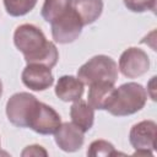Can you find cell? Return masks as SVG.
Returning <instances> with one entry per match:
<instances>
[{"label": "cell", "instance_id": "cell-21", "mask_svg": "<svg viewBox=\"0 0 157 157\" xmlns=\"http://www.w3.org/2000/svg\"><path fill=\"white\" fill-rule=\"evenodd\" d=\"M0 145H1V141H0Z\"/></svg>", "mask_w": 157, "mask_h": 157}, {"label": "cell", "instance_id": "cell-10", "mask_svg": "<svg viewBox=\"0 0 157 157\" xmlns=\"http://www.w3.org/2000/svg\"><path fill=\"white\" fill-rule=\"evenodd\" d=\"M83 134L85 132L75 124L66 121L61 123L58 130L54 132V140L58 147L64 152H76L85 142Z\"/></svg>", "mask_w": 157, "mask_h": 157}, {"label": "cell", "instance_id": "cell-1", "mask_svg": "<svg viewBox=\"0 0 157 157\" xmlns=\"http://www.w3.org/2000/svg\"><path fill=\"white\" fill-rule=\"evenodd\" d=\"M13 44L27 64H40L53 69L59 60L55 44L47 40L43 31L31 23L20 25L13 32Z\"/></svg>", "mask_w": 157, "mask_h": 157}, {"label": "cell", "instance_id": "cell-14", "mask_svg": "<svg viewBox=\"0 0 157 157\" xmlns=\"http://www.w3.org/2000/svg\"><path fill=\"white\" fill-rule=\"evenodd\" d=\"M70 117L72 124L80 128L83 132L88 131L94 123V109L81 98L74 101L72 105L70 107Z\"/></svg>", "mask_w": 157, "mask_h": 157}, {"label": "cell", "instance_id": "cell-20", "mask_svg": "<svg viewBox=\"0 0 157 157\" xmlns=\"http://www.w3.org/2000/svg\"><path fill=\"white\" fill-rule=\"evenodd\" d=\"M2 96V82H1V80H0V97Z\"/></svg>", "mask_w": 157, "mask_h": 157}, {"label": "cell", "instance_id": "cell-12", "mask_svg": "<svg viewBox=\"0 0 157 157\" xmlns=\"http://www.w3.org/2000/svg\"><path fill=\"white\" fill-rule=\"evenodd\" d=\"M85 85L78 77L72 75H64L59 77L55 85V94L64 102H74L82 97Z\"/></svg>", "mask_w": 157, "mask_h": 157}, {"label": "cell", "instance_id": "cell-16", "mask_svg": "<svg viewBox=\"0 0 157 157\" xmlns=\"http://www.w3.org/2000/svg\"><path fill=\"white\" fill-rule=\"evenodd\" d=\"M6 12L12 17H21L34 9L38 0H2Z\"/></svg>", "mask_w": 157, "mask_h": 157}, {"label": "cell", "instance_id": "cell-8", "mask_svg": "<svg viewBox=\"0 0 157 157\" xmlns=\"http://www.w3.org/2000/svg\"><path fill=\"white\" fill-rule=\"evenodd\" d=\"M118 67L125 77L136 78L148 71L150 59L145 50L136 47H130L120 54Z\"/></svg>", "mask_w": 157, "mask_h": 157}, {"label": "cell", "instance_id": "cell-11", "mask_svg": "<svg viewBox=\"0 0 157 157\" xmlns=\"http://www.w3.org/2000/svg\"><path fill=\"white\" fill-rule=\"evenodd\" d=\"M115 87L114 83L107 81H99L90 85L88 94H87V103L98 110H105L112 98L114 96Z\"/></svg>", "mask_w": 157, "mask_h": 157}, {"label": "cell", "instance_id": "cell-2", "mask_svg": "<svg viewBox=\"0 0 157 157\" xmlns=\"http://www.w3.org/2000/svg\"><path fill=\"white\" fill-rule=\"evenodd\" d=\"M147 101V92L137 82H126L115 88L107 112L114 117H128L141 110Z\"/></svg>", "mask_w": 157, "mask_h": 157}, {"label": "cell", "instance_id": "cell-3", "mask_svg": "<svg viewBox=\"0 0 157 157\" xmlns=\"http://www.w3.org/2000/svg\"><path fill=\"white\" fill-rule=\"evenodd\" d=\"M77 77L83 85H91L99 81L115 83L118 78V64L108 55H94L77 70Z\"/></svg>", "mask_w": 157, "mask_h": 157}, {"label": "cell", "instance_id": "cell-4", "mask_svg": "<svg viewBox=\"0 0 157 157\" xmlns=\"http://www.w3.org/2000/svg\"><path fill=\"white\" fill-rule=\"evenodd\" d=\"M157 124L153 120H142L132 125L129 132L130 145L134 147V156H152L156 150Z\"/></svg>", "mask_w": 157, "mask_h": 157}, {"label": "cell", "instance_id": "cell-5", "mask_svg": "<svg viewBox=\"0 0 157 157\" xmlns=\"http://www.w3.org/2000/svg\"><path fill=\"white\" fill-rule=\"evenodd\" d=\"M52 37L56 43L67 44L75 42L82 32V22L77 13L70 7L52 23Z\"/></svg>", "mask_w": 157, "mask_h": 157}, {"label": "cell", "instance_id": "cell-18", "mask_svg": "<svg viewBox=\"0 0 157 157\" xmlns=\"http://www.w3.org/2000/svg\"><path fill=\"white\" fill-rule=\"evenodd\" d=\"M124 5L131 12H146L156 10V0H123Z\"/></svg>", "mask_w": 157, "mask_h": 157}, {"label": "cell", "instance_id": "cell-17", "mask_svg": "<svg viewBox=\"0 0 157 157\" xmlns=\"http://www.w3.org/2000/svg\"><path fill=\"white\" fill-rule=\"evenodd\" d=\"M117 155H120V152H118L115 150L113 144H110L109 141H105V140L92 141L87 150V156H90V157H101V156L112 157V156H117Z\"/></svg>", "mask_w": 157, "mask_h": 157}, {"label": "cell", "instance_id": "cell-15", "mask_svg": "<svg viewBox=\"0 0 157 157\" xmlns=\"http://www.w3.org/2000/svg\"><path fill=\"white\" fill-rule=\"evenodd\" d=\"M71 7V0H44L40 15L43 20L52 23L55 18L61 16Z\"/></svg>", "mask_w": 157, "mask_h": 157}, {"label": "cell", "instance_id": "cell-6", "mask_svg": "<svg viewBox=\"0 0 157 157\" xmlns=\"http://www.w3.org/2000/svg\"><path fill=\"white\" fill-rule=\"evenodd\" d=\"M36 96L28 92H17L6 102V117L9 121L17 128H27L28 118L37 104Z\"/></svg>", "mask_w": 157, "mask_h": 157}, {"label": "cell", "instance_id": "cell-19", "mask_svg": "<svg viewBox=\"0 0 157 157\" xmlns=\"http://www.w3.org/2000/svg\"><path fill=\"white\" fill-rule=\"evenodd\" d=\"M22 157H29V156H48V152L39 145H29L27 146L22 152H21Z\"/></svg>", "mask_w": 157, "mask_h": 157}, {"label": "cell", "instance_id": "cell-9", "mask_svg": "<svg viewBox=\"0 0 157 157\" xmlns=\"http://www.w3.org/2000/svg\"><path fill=\"white\" fill-rule=\"evenodd\" d=\"M22 83L32 91H45L54 83L52 69L40 64H27L21 74Z\"/></svg>", "mask_w": 157, "mask_h": 157}, {"label": "cell", "instance_id": "cell-7", "mask_svg": "<svg viewBox=\"0 0 157 157\" xmlns=\"http://www.w3.org/2000/svg\"><path fill=\"white\" fill-rule=\"evenodd\" d=\"M60 124L61 118L59 113L53 107L38 101L28 118L27 128L40 135H52L58 130Z\"/></svg>", "mask_w": 157, "mask_h": 157}, {"label": "cell", "instance_id": "cell-13", "mask_svg": "<svg viewBox=\"0 0 157 157\" xmlns=\"http://www.w3.org/2000/svg\"><path fill=\"white\" fill-rule=\"evenodd\" d=\"M71 7L83 26L96 22L103 11V0H71Z\"/></svg>", "mask_w": 157, "mask_h": 157}]
</instances>
